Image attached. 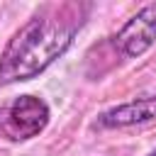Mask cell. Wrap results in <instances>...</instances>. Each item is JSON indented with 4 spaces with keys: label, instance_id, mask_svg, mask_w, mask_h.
Segmentation results:
<instances>
[{
    "label": "cell",
    "instance_id": "obj_1",
    "mask_svg": "<svg viewBox=\"0 0 156 156\" xmlns=\"http://www.w3.org/2000/svg\"><path fill=\"white\" fill-rule=\"evenodd\" d=\"M90 2H46L5 44L0 54V85L24 83L56 63L83 29Z\"/></svg>",
    "mask_w": 156,
    "mask_h": 156
},
{
    "label": "cell",
    "instance_id": "obj_2",
    "mask_svg": "<svg viewBox=\"0 0 156 156\" xmlns=\"http://www.w3.org/2000/svg\"><path fill=\"white\" fill-rule=\"evenodd\" d=\"M51 119V110L39 95H20L0 110V134L7 141H29L39 136Z\"/></svg>",
    "mask_w": 156,
    "mask_h": 156
},
{
    "label": "cell",
    "instance_id": "obj_3",
    "mask_svg": "<svg viewBox=\"0 0 156 156\" xmlns=\"http://www.w3.org/2000/svg\"><path fill=\"white\" fill-rule=\"evenodd\" d=\"M110 44L122 58H139L156 44V2L136 10L112 37Z\"/></svg>",
    "mask_w": 156,
    "mask_h": 156
},
{
    "label": "cell",
    "instance_id": "obj_4",
    "mask_svg": "<svg viewBox=\"0 0 156 156\" xmlns=\"http://www.w3.org/2000/svg\"><path fill=\"white\" fill-rule=\"evenodd\" d=\"M154 119H156V93L134 98L129 102H122V105H115L100 112L95 119V127L98 129H124V127L146 124Z\"/></svg>",
    "mask_w": 156,
    "mask_h": 156
},
{
    "label": "cell",
    "instance_id": "obj_5",
    "mask_svg": "<svg viewBox=\"0 0 156 156\" xmlns=\"http://www.w3.org/2000/svg\"><path fill=\"white\" fill-rule=\"evenodd\" d=\"M149 156H156V149H154V151H151V154H149Z\"/></svg>",
    "mask_w": 156,
    "mask_h": 156
}]
</instances>
